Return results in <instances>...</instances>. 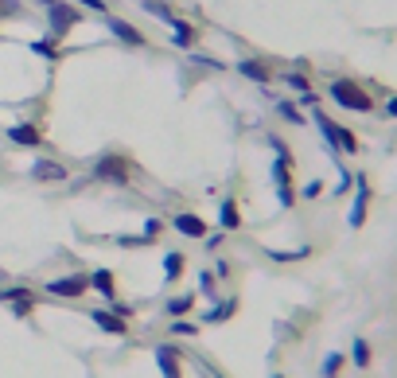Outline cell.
Segmentation results:
<instances>
[{
  "mask_svg": "<svg viewBox=\"0 0 397 378\" xmlns=\"http://www.w3.org/2000/svg\"><path fill=\"white\" fill-rule=\"evenodd\" d=\"M40 4H51V0H40Z\"/></svg>",
  "mask_w": 397,
  "mask_h": 378,
  "instance_id": "obj_5",
  "label": "cell"
},
{
  "mask_svg": "<svg viewBox=\"0 0 397 378\" xmlns=\"http://www.w3.org/2000/svg\"><path fill=\"white\" fill-rule=\"evenodd\" d=\"M78 24H82V12L74 8V4H62V0H51V4H47V31H51V40L70 35Z\"/></svg>",
  "mask_w": 397,
  "mask_h": 378,
  "instance_id": "obj_1",
  "label": "cell"
},
{
  "mask_svg": "<svg viewBox=\"0 0 397 378\" xmlns=\"http://www.w3.org/2000/svg\"><path fill=\"white\" fill-rule=\"evenodd\" d=\"M105 28H110V35L113 40H121V43H129V47H144V35H140L133 24H125L121 16H105Z\"/></svg>",
  "mask_w": 397,
  "mask_h": 378,
  "instance_id": "obj_2",
  "label": "cell"
},
{
  "mask_svg": "<svg viewBox=\"0 0 397 378\" xmlns=\"http://www.w3.org/2000/svg\"><path fill=\"white\" fill-rule=\"evenodd\" d=\"M82 8H90V12H101L105 16V0H78Z\"/></svg>",
  "mask_w": 397,
  "mask_h": 378,
  "instance_id": "obj_4",
  "label": "cell"
},
{
  "mask_svg": "<svg viewBox=\"0 0 397 378\" xmlns=\"http://www.w3.org/2000/svg\"><path fill=\"white\" fill-rule=\"evenodd\" d=\"M242 74H246V79H257V82H265V79H269V70L261 67V63H249V59L242 63Z\"/></svg>",
  "mask_w": 397,
  "mask_h": 378,
  "instance_id": "obj_3",
  "label": "cell"
}]
</instances>
